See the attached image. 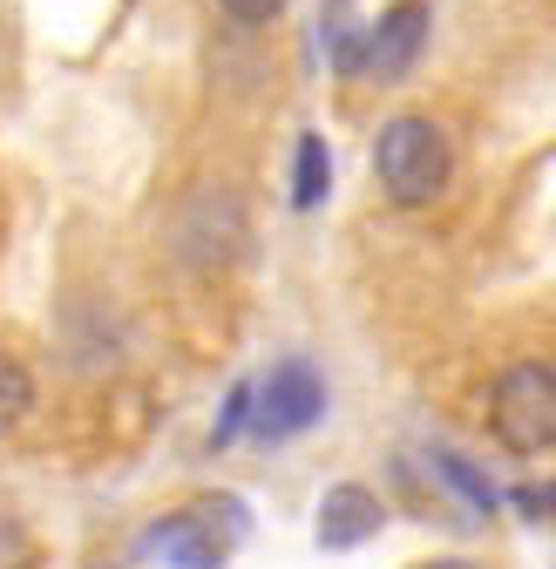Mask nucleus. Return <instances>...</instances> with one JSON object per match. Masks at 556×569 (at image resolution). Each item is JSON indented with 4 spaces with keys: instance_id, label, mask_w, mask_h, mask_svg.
<instances>
[{
    "instance_id": "8",
    "label": "nucleus",
    "mask_w": 556,
    "mask_h": 569,
    "mask_svg": "<svg viewBox=\"0 0 556 569\" xmlns=\"http://www.w3.org/2000/svg\"><path fill=\"white\" fill-rule=\"evenodd\" d=\"M326 183H332L326 136H299V177H292V203H299V210H319V203H326Z\"/></svg>"
},
{
    "instance_id": "3",
    "label": "nucleus",
    "mask_w": 556,
    "mask_h": 569,
    "mask_svg": "<svg viewBox=\"0 0 556 569\" xmlns=\"http://www.w3.org/2000/svg\"><path fill=\"white\" fill-rule=\"evenodd\" d=\"M251 427H258V441H292V435H306V427L326 413V380L306 367V360H286V367H271V380L265 387H251Z\"/></svg>"
},
{
    "instance_id": "7",
    "label": "nucleus",
    "mask_w": 556,
    "mask_h": 569,
    "mask_svg": "<svg viewBox=\"0 0 556 569\" xmlns=\"http://www.w3.org/2000/svg\"><path fill=\"white\" fill-rule=\"evenodd\" d=\"M326 54H332L339 76H360V61H367V28L354 21L346 0H332V8H326Z\"/></svg>"
},
{
    "instance_id": "10",
    "label": "nucleus",
    "mask_w": 556,
    "mask_h": 569,
    "mask_svg": "<svg viewBox=\"0 0 556 569\" xmlns=\"http://www.w3.org/2000/svg\"><path fill=\"white\" fill-rule=\"evenodd\" d=\"M28 407H34V380H28V367L0 352V435H8V427H14Z\"/></svg>"
},
{
    "instance_id": "11",
    "label": "nucleus",
    "mask_w": 556,
    "mask_h": 569,
    "mask_svg": "<svg viewBox=\"0 0 556 569\" xmlns=\"http://www.w3.org/2000/svg\"><path fill=\"white\" fill-rule=\"evenodd\" d=\"M245 420H251V387H231V400H225V420H218V435H211V448H231Z\"/></svg>"
},
{
    "instance_id": "5",
    "label": "nucleus",
    "mask_w": 556,
    "mask_h": 569,
    "mask_svg": "<svg viewBox=\"0 0 556 569\" xmlns=\"http://www.w3.org/2000/svg\"><path fill=\"white\" fill-rule=\"evenodd\" d=\"M380 522H387L380 495L360 488V481H339L319 502V549H360L367 536H380Z\"/></svg>"
},
{
    "instance_id": "13",
    "label": "nucleus",
    "mask_w": 556,
    "mask_h": 569,
    "mask_svg": "<svg viewBox=\"0 0 556 569\" xmlns=\"http://www.w3.org/2000/svg\"><path fill=\"white\" fill-rule=\"evenodd\" d=\"M516 509L529 522H549V488H516Z\"/></svg>"
},
{
    "instance_id": "12",
    "label": "nucleus",
    "mask_w": 556,
    "mask_h": 569,
    "mask_svg": "<svg viewBox=\"0 0 556 569\" xmlns=\"http://www.w3.org/2000/svg\"><path fill=\"white\" fill-rule=\"evenodd\" d=\"M278 8H286V0H225V14L238 28H265V21H278Z\"/></svg>"
},
{
    "instance_id": "6",
    "label": "nucleus",
    "mask_w": 556,
    "mask_h": 569,
    "mask_svg": "<svg viewBox=\"0 0 556 569\" xmlns=\"http://www.w3.org/2000/svg\"><path fill=\"white\" fill-rule=\"evenodd\" d=\"M150 549H157L170 569H225V556H231V542H225L211 522H203L197 509H190V516H170V522H157Z\"/></svg>"
},
{
    "instance_id": "2",
    "label": "nucleus",
    "mask_w": 556,
    "mask_h": 569,
    "mask_svg": "<svg viewBox=\"0 0 556 569\" xmlns=\"http://www.w3.org/2000/svg\"><path fill=\"white\" fill-rule=\"evenodd\" d=\"M489 420H496V441L509 455H549L556 448V373H549V360L509 367L496 380Z\"/></svg>"
},
{
    "instance_id": "9",
    "label": "nucleus",
    "mask_w": 556,
    "mask_h": 569,
    "mask_svg": "<svg viewBox=\"0 0 556 569\" xmlns=\"http://www.w3.org/2000/svg\"><path fill=\"white\" fill-rule=\"evenodd\" d=\"M435 468H441V481H448V488L461 495V502H468L475 516H489V509H496V488L481 481V475H475V468H468L461 455H435Z\"/></svg>"
},
{
    "instance_id": "1",
    "label": "nucleus",
    "mask_w": 556,
    "mask_h": 569,
    "mask_svg": "<svg viewBox=\"0 0 556 569\" xmlns=\"http://www.w3.org/2000/svg\"><path fill=\"white\" fill-rule=\"evenodd\" d=\"M374 170H380V190H387L394 203L421 210V203H435V197L448 190L455 157H448V136H441L428 116H394V122L380 129V142H374Z\"/></svg>"
},
{
    "instance_id": "4",
    "label": "nucleus",
    "mask_w": 556,
    "mask_h": 569,
    "mask_svg": "<svg viewBox=\"0 0 556 569\" xmlns=\"http://www.w3.org/2000/svg\"><path fill=\"white\" fill-rule=\"evenodd\" d=\"M421 48H428V8L421 0H400V8L380 14V28H367V61L360 68H374L380 82H400L407 68L421 61Z\"/></svg>"
},
{
    "instance_id": "14",
    "label": "nucleus",
    "mask_w": 556,
    "mask_h": 569,
    "mask_svg": "<svg viewBox=\"0 0 556 569\" xmlns=\"http://www.w3.org/2000/svg\"><path fill=\"white\" fill-rule=\"evenodd\" d=\"M421 569H475V562H461V556H448V562H421Z\"/></svg>"
}]
</instances>
